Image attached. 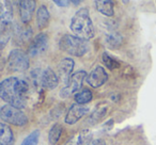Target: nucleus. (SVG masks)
Listing matches in <instances>:
<instances>
[{
	"mask_svg": "<svg viewBox=\"0 0 156 145\" xmlns=\"http://www.w3.org/2000/svg\"><path fill=\"white\" fill-rule=\"evenodd\" d=\"M28 93V83L18 77H10L0 82V98L15 108L26 107Z\"/></svg>",
	"mask_w": 156,
	"mask_h": 145,
	"instance_id": "nucleus-1",
	"label": "nucleus"
},
{
	"mask_svg": "<svg viewBox=\"0 0 156 145\" xmlns=\"http://www.w3.org/2000/svg\"><path fill=\"white\" fill-rule=\"evenodd\" d=\"M71 30L75 36L83 40L92 39L94 36V27L90 17L89 10L83 8L79 9L71 19Z\"/></svg>",
	"mask_w": 156,
	"mask_h": 145,
	"instance_id": "nucleus-2",
	"label": "nucleus"
},
{
	"mask_svg": "<svg viewBox=\"0 0 156 145\" xmlns=\"http://www.w3.org/2000/svg\"><path fill=\"white\" fill-rule=\"evenodd\" d=\"M59 47L61 50L67 52L69 54H72V56L83 57L88 52L90 45L86 40L79 39L75 35L65 34L61 37L60 42H59Z\"/></svg>",
	"mask_w": 156,
	"mask_h": 145,
	"instance_id": "nucleus-3",
	"label": "nucleus"
},
{
	"mask_svg": "<svg viewBox=\"0 0 156 145\" xmlns=\"http://www.w3.org/2000/svg\"><path fill=\"white\" fill-rule=\"evenodd\" d=\"M0 117L8 124L15 126H25L28 123L27 115L20 109L15 108L10 105H5L0 109Z\"/></svg>",
	"mask_w": 156,
	"mask_h": 145,
	"instance_id": "nucleus-4",
	"label": "nucleus"
},
{
	"mask_svg": "<svg viewBox=\"0 0 156 145\" xmlns=\"http://www.w3.org/2000/svg\"><path fill=\"white\" fill-rule=\"evenodd\" d=\"M7 68L9 71H23L29 68V58L23 50L13 49L8 57Z\"/></svg>",
	"mask_w": 156,
	"mask_h": 145,
	"instance_id": "nucleus-5",
	"label": "nucleus"
},
{
	"mask_svg": "<svg viewBox=\"0 0 156 145\" xmlns=\"http://www.w3.org/2000/svg\"><path fill=\"white\" fill-rule=\"evenodd\" d=\"M86 77H87V73L85 71H76L75 74L72 75L69 82L60 91V97L66 98L69 96L75 94L77 91H79L81 89V87H83V83L85 81Z\"/></svg>",
	"mask_w": 156,
	"mask_h": 145,
	"instance_id": "nucleus-6",
	"label": "nucleus"
},
{
	"mask_svg": "<svg viewBox=\"0 0 156 145\" xmlns=\"http://www.w3.org/2000/svg\"><path fill=\"white\" fill-rule=\"evenodd\" d=\"M48 48V35L41 32L32 40L29 46V54L31 57H37L44 54Z\"/></svg>",
	"mask_w": 156,
	"mask_h": 145,
	"instance_id": "nucleus-7",
	"label": "nucleus"
},
{
	"mask_svg": "<svg viewBox=\"0 0 156 145\" xmlns=\"http://www.w3.org/2000/svg\"><path fill=\"white\" fill-rule=\"evenodd\" d=\"M108 80V74L102 66H96L87 76V82L92 88H100Z\"/></svg>",
	"mask_w": 156,
	"mask_h": 145,
	"instance_id": "nucleus-8",
	"label": "nucleus"
},
{
	"mask_svg": "<svg viewBox=\"0 0 156 145\" xmlns=\"http://www.w3.org/2000/svg\"><path fill=\"white\" fill-rule=\"evenodd\" d=\"M89 112V108L86 106H81V105H73L67 111L66 115H65L64 122L67 125H74L77 123L83 116H85L87 113Z\"/></svg>",
	"mask_w": 156,
	"mask_h": 145,
	"instance_id": "nucleus-9",
	"label": "nucleus"
},
{
	"mask_svg": "<svg viewBox=\"0 0 156 145\" xmlns=\"http://www.w3.org/2000/svg\"><path fill=\"white\" fill-rule=\"evenodd\" d=\"M59 78L57 74L52 71L50 67H47L45 71L41 73L40 76V85L43 87L44 89L47 90H54L58 85Z\"/></svg>",
	"mask_w": 156,
	"mask_h": 145,
	"instance_id": "nucleus-10",
	"label": "nucleus"
},
{
	"mask_svg": "<svg viewBox=\"0 0 156 145\" xmlns=\"http://www.w3.org/2000/svg\"><path fill=\"white\" fill-rule=\"evenodd\" d=\"M18 9H20V19L24 24H28L32 19V15L35 10V1L31 0H24L18 1Z\"/></svg>",
	"mask_w": 156,
	"mask_h": 145,
	"instance_id": "nucleus-11",
	"label": "nucleus"
},
{
	"mask_svg": "<svg viewBox=\"0 0 156 145\" xmlns=\"http://www.w3.org/2000/svg\"><path fill=\"white\" fill-rule=\"evenodd\" d=\"M74 60L71 58H65L59 63L58 66V71H59V76L62 79L63 82L66 85L69 82V80L72 77V73H73L74 69Z\"/></svg>",
	"mask_w": 156,
	"mask_h": 145,
	"instance_id": "nucleus-12",
	"label": "nucleus"
},
{
	"mask_svg": "<svg viewBox=\"0 0 156 145\" xmlns=\"http://www.w3.org/2000/svg\"><path fill=\"white\" fill-rule=\"evenodd\" d=\"M92 142V133L89 129H85L73 136L64 145H90Z\"/></svg>",
	"mask_w": 156,
	"mask_h": 145,
	"instance_id": "nucleus-13",
	"label": "nucleus"
},
{
	"mask_svg": "<svg viewBox=\"0 0 156 145\" xmlns=\"http://www.w3.org/2000/svg\"><path fill=\"white\" fill-rule=\"evenodd\" d=\"M14 134L11 128L5 123H0V145H13Z\"/></svg>",
	"mask_w": 156,
	"mask_h": 145,
	"instance_id": "nucleus-14",
	"label": "nucleus"
},
{
	"mask_svg": "<svg viewBox=\"0 0 156 145\" xmlns=\"http://www.w3.org/2000/svg\"><path fill=\"white\" fill-rule=\"evenodd\" d=\"M95 7L100 13H102L105 16H113L115 14V7H113L112 1H109V0H96Z\"/></svg>",
	"mask_w": 156,
	"mask_h": 145,
	"instance_id": "nucleus-15",
	"label": "nucleus"
},
{
	"mask_svg": "<svg viewBox=\"0 0 156 145\" xmlns=\"http://www.w3.org/2000/svg\"><path fill=\"white\" fill-rule=\"evenodd\" d=\"M50 18V14L48 12L46 5H41L37 12V24L40 29H44L48 25Z\"/></svg>",
	"mask_w": 156,
	"mask_h": 145,
	"instance_id": "nucleus-16",
	"label": "nucleus"
},
{
	"mask_svg": "<svg viewBox=\"0 0 156 145\" xmlns=\"http://www.w3.org/2000/svg\"><path fill=\"white\" fill-rule=\"evenodd\" d=\"M92 99V92L89 91L88 89L83 90L79 93L75 94V102L77 105H81V106H85L86 104L90 102Z\"/></svg>",
	"mask_w": 156,
	"mask_h": 145,
	"instance_id": "nucleus-17",
	"label": "nucleus"
},
{
	"mask_svg": "<svg viewBox=\"0 0 156 145\" xmlns=\"http://www.w3.org/2000/svg\"><path fill=\"white\" fill-rule=\"evenodd\" d=\"M61 132H62V127L60 124H55L51 127V129L49 130L48 133V141L51 145H56L57 142L59 141L61 136Z\"/></svg>",
	"mask_w": 156,
	"mask_h": 145,
	"instance_id": "nucleus-18",
	"label": "nucleus"
},
{
	"mask_svg": "<svg viewBox=\"0 0 156 145\" xmlns=\"http://www.w3.org/2000/svg\"><path fill=\"white\" fill-rule=\"evenodd\" d=\"M102 60H103V63H104L105 66H106L108 69H110V71H113V69H117L120 67L119 61H117L112 56L108 54L107 52H103Z\"/></svg>",
	"mask_w": 156,
	"mask_h": 145,
	"instance_id": "nucleus-19",
	"label": "nucleus"
},
{
	"mask_svg": "<svg viewBox=\"0 0 156 145\" xmlns=\"http://www.w3.org/2000/svg\"><path fill=\"white\" fill-rule=\"evenodd\" d=\"M107 112V108H100L98 109L96 111H94L93 114L90 116V119H88V123H90L91 125H94V124L98 123V122L101 121V119H103V117L105 116V114H106Z\"/></svg>",
	"mask_w": 156,
	"mask_h": 145,
	"instance_id": "nucleus-20",
	"label": "nucleus"
},
{
	"mask_svg": "<svg viewBox=\"0 0 156 145\" xmlns=\"http://www.w3.org/2000/svg\"><path fill=\"white\" fill-rule=\"evenodd\" d=\"M39 138H40V131L39 130H34V131L31 132V133L23 141L20 145H37Z\"/></svg>",
	"mask_w": 156,
	"mask_h": 145,
	"instance_id": "nucleus-21",
	"label": "nucleus"
},
{
	"mask_svg": "<svg viewBox=\"0 0 156 145\" xmlns=\"http://www.w3.org/2000/svg\"><path fill=\"white\" fill-rule=\"evenodd\" d=\"M121 36L118 33H111V34L107 35L106 37V42L108 43V45L112 46V47H118L121 44Z\"/></svg>",
	"mask_w": 156,
	"mask_h": 145,
	"instance_id": "nucleus-22",
	"label": "nucleus"
},
{
	"mask_svg": "<svg viewBox=\"0 0 156 145\" xmlns=\"http://www.w3.org/2000/svg\"><path fill=\"white\" fill-rule=\"evenodd\" d=\"M54 2L56 3V5H58L59 7H67V5L71 3V1H66V0H65V1H62V0H55Z\"/></svg>",
	"mask_w": 156,
	"mask_h": 145,
	"instance_id": "nucleus-23",
	"label": "nucleus"
},
{
	"mask_svg": "<svg viewBox=\"0 0 156 145\" xmlns=\"http://www.w3.org/2000/svg\"><path fill=\"white\" fill-rule=\"evenodd\" d=\"M90 145H106V143H105V141L102 140V139H95V140L92 141Z\"/></svg>",
	"mask_w": 156,
	"mask_h": 145,
	"instance_id": "nucleus-24",
	"label": "nucleus"
},
{
	"mask_svg": "<svg viewBox=\"0 0 156 145\" xmlns=\"http://www.w3.org/2000/svg\"><path fill=\"white\" fill-rule=\"evenodd\" d=\"M72 3H74V5H79L80 3V1H71Z\"/></svg>",
	"mask_w": 156,
	"mask_h": 145,
	"instance_id": "nucleus-25",
	"label": "nucleus"
}]
</instances>
